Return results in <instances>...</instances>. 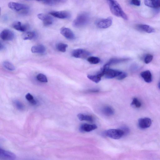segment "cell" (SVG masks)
Instances as JSON below:
<instances>
[{
	"mask_svg": "<svg viewBox=\"0 0 160 160\" xmlns=\"http://www.w3.org/2000/svg\"><path fill=\"white\" fill-rule=\"evenodd\" d=\"M26 98L33 105L37 104L36 101L34 99L33 96L30 93H28L25 96Z\"/></svg>",
	"mask_w": 160,
	"mask_h": 160,
	"instance_id": "obj_30",
	"label": "cell"
},
{
	"mask_svg": "<svg viewBox=\"0 0 160 160\" xmlns=\"http://www.w3.org/2000/svg\"><path fill=\"white\" fill-rule=\"evenodd\" d=\"M77 117L80 121H86L91 122L93 121V117L90 115L79 113L77 115Z\"/></svg>",
	"mask_w": 160,
	"mask_h": 160,
	"instance_id": "obj_24",
	"label": "cell"
},
{
	"mask_svg": "<svg viewBox=\"0 0 160 160\" xmlns=\"http://www.w3.org/2000/svg\"><path fill=\"white\" fill-rule=\"evenodd\" d=\"M97 128L95 124H90L84 123L81 124L79 128V130L82 132H89Z\"/></svg>",
	"mask_w": 160,
	"mask_h": 160,
	"instance_id": "obj_15",
	"label": "cell"
},
{
	"mask_svg": "<svg viewBox=\"0 0 160 160\" xmlns=\"http://www.w3.org/2000/svg\"><path fill=\"white\" fill-rule=\"evenodd\" d=\"M141 77L145 82L150 83L152 81V77L150 71L148 70L142 72L140 73Z\"/></svg>",
	"mask_w": 160,
	"mask_h": 160,
	"instance_id": "obj_18",
	"label": "cell"
},
{
	"mask_svg": "<svg viewBox=\"0 0 160 160\" xmlns=\"http://www.w3.org/2000/svg\"><path fill=\"white\" fill-rule=\"evenodd\" d=\"M3 48H4V46L3 45H2V44L1 43L0 47V50H1Z\"/></svg>",
	"mask_w": 160,
	"mask_h": 160,
	"instance_id": "obj_38",
	"label": "cell"
},
{
	"mask_svg": "<svg viewBox=\"0 0 160 160\" xmlns=\"http://www.w3.org/2000/svg\"><path fill=\"white\" fill-rule=\"evenodd\" d=\"M131 105L134 106L135 107L138 108H140L142 104L140 101L136 98H134L131 103Z\"/></svg>",
	"mask_w": 160,
	"mask_h": 160,
	"instance_id": "obj_31",
	"label": "cell"
},
{
	"mask_svg": "<svg viewBox=\"0 0 160 160\" xmlns=\"http://www.w3.org/2000/svg\"><path fill=\"white\" fill-rule=\"evenodd\" d=\"M67 0H46L44 3L49 5H55L64 3Z\"/></svg>",
	"mask_w": 160,
	"mask_h": 160,
	"instance_id": "obj_25",
	"label": "cell"
},
{
	"mask_svg": "<svg viewBox=\"0 0 160 160\" xmlns=\"http://www.w3.org/2000/svg\"><path fill=\"white\" fill-rule=\"evenodd\" d=\"M0 157L3 159H14L15 158V156L11 152L1 149Z\"/></svg>",
	"mask_w": 160,
	"mask_h": 160,
	"instance_id": "obj_16",
	"label": "cell"
},
{
	"mask_svg": "<svg viewBox=\"0 0 160 160\" xmlns=\"http://www.w3.org/2000/svg\"><path fill=\"white\" fill-rule=\"evenodd\" d=\"M102 112L104 115L108 116L112 115L114 113L113 109L109 106L104 107L102 109Z\"/></svg>",
	"mask_w": 160,
	"mask_h": 160,
	"instance_id": "obj_20",
	"label": "cell"
},
{
	"mask_svg": "<svg viewBox=\"0 0 160 160\" xmlns=\"http://www.w3.org/2000/svg\"><path fill=\"white\" fill-rule=\"evenodd\" d=\"M120 129L123 131L124 135L128 134L130 131V130L129 128L126 126H122Z\"/></svg>",
	"mask_w": 160,
	"mask_h": 160,
	"instance_id": "obj_35",
	"label": "cell"
},
{
	"mask_svg": "<svg viewBox=\"0 0 160 160\" xmlns=\"http://www.w3.org/2000/svg\"><path fill=\"white\" fill-rule=\"evenodd\" d=\"M89 16L87 13L80 14L73 22V27L77 28H81L87 25L89 20Z\"/></svg>",
	"mask_w": 160,
	"mask_h": 160,
	"instance_id": "obj_3",
	"label": "cell"
},
{
	"mask_svg": "<svg viewBox=\"0 0 160 160\" xmlns=\"http://www.w3.org/2000/svg\"><path fill=\"white\" fill-rule=\"evenodd\" d=\"M37 16L38 18L42 21L44 25L45 26L51 25L53 22V18L49 15L41 13L38 14Z\"/></svg>",
	"mask_w": 160,
	"mask_h": 160,
	"instance_id": "obj_9",
	"label": "cell"
},
{
	"mask_svg": "<svg viewBox=\"0 0 160 160\" xmlns=\"http://www.w3.org/2000/svg\"><path fill=\"white\" fill-rule=\"evenodd\" d=\"M88 78L91 80L96 83H98L101 80V78L102 77V74L99 72L96 75H88Z\"/></svg>",
	"mask_w": 160,
	"mask_h": 160,
	"instance_id": "obj_23",
	"label": "cell"
},
{
	"mask_svg": "<svg viewBox=\"0 0 160 160\" xmlns=\"http://www.w3.org/2000/svg\"><path fill=\"white\" fill-rule=\"evenodd\" d=\"M158 87L159 89H160V82L158 84Z\"/></svg>",
	"mask_w": 160,
	"mask_h": 160,
	"instance_id": "obj_40",
	"label": "cell"
},
{
	"mask_svg": "<svg viewBox=\"0 0 160 160\" xmlns=\"http://www.w3.org/2000/svg\"><path fill=\"white\" fill-rule=\"evenodd\" d=\"M138 30L148 33H151L155 32V29L149 25L144 24H138L136 26Z\"/></svg>",
	"mask_w": 160,
	"mask_h": 160,
	"instance_id": "obj_13",
	"label": "cell"
},
{
	"mask_svg": "<svg viewBox=\"0 0 160 160\" xmlns=\"http://www.w3.org/2000/svg\"><path fill=\"white\" fill-rule=\"evenodd\" d=\"M152 124L151 119L148 118H140L138 120V125L141 129H145L149 128Z\"/></svg>",
	"mask_w": 160,
	"mask_h": 160,
	"instance_id": "obj_12",
	"label": "cell"
},
{
	"mask_svg": "<svg viewBox=\"0 0 160 160\" xmlns=\"http://www.w3.org/2000/svg\"><path fill=\"white\" fill-rule=\"evenodd\" d=\"M112 13L114 15L127 20L128 17L121 6L115 0H106Z\"/></svg>",
	"mask_w": 160,
	"mask_h": 160,
	"instance_id": "obj_1",
	"label": "cell"
},
{
	"mask_svg": "<svg viewBox=\"0 0 160 160\" xmlns=\"http://www.w3.org/2000/svg\"><path fill=\"white\" fill-rule=\"evenodd\" d=\"M49 14L52 16L60 19H67L70 17V13L65 11H53L49 12Z\"/></svg>",
	"mask_w": 160,
	"mask_h": 160,
	"instance_id": "obj_10",
	"label": "cell"
},
{
	"mask_svg": "<svg viewBox=\"0 0 160 160\" xmlns=\"http://www.w3.org/2000/svg\"><path fill=\"white\" fill-rule=\"evenodd\" d=\"M109 66L106 64L101 69L104 73V76L106 78L111 79L116 78L122 72L116 70L110 69Z\"/></svg>",
	"mask_w": 160,
	"mask_h": 160,
	"instance_id": "obj_4",
	"label": "cell"
},
{
	"mask_svg": "<svg viewBox=\"0 0 160 160\" xmlns=\"http://www.w3.org/2000/svg\"><path fill=\"white\" fill-rule=\"evenodd\" d=\"M8 5L10 9L21 14H27L29 12V7L22 3L12 2H9Z\"/></svg>",
	"mask_w": 160,
	"mask_h": 160,
	"instance_id": "obj_2",
	"label": "cell"
},
{
	"mask_svg": "<svg viewBox=\"0 0 160 160\" xmlns=\"http://www.w3.org/2000/svg\"><path fill=\"white\" fill-rule=\"evenodd\" d=\"M87 60L90 63L92 64H97L100 61V59L99 58L94 56L89 57Z\"/></svg>",
	"mask_w": 160,
	"mask_h": 160,
	"instance_id": "obj_28",
	"label": "cell"
},
{
	"mask_svg": "<svg viewBox=\"0 0 160 160\" xmlns=\"http://www.w3.org/2000/svg\"><path fill=\"white\" fill-rule=\"evenodd\" d=\"M17 108L19 110H22L24 108L23 105L19 101H16L14 102Z\"/></svg>",
	"mask_w": 160,
	"mask_h": 160,
	"instance_id": "obj_34",
	"label": "cell"
},
{
	"mask_svg": "<svg viewBox=\"0 0 160 160\" xmlns=\"http://www.w3.org/2000/svg\"><path fill=\"white\" fill-rule=\"evenodd\" d=\"M68 47L67 44L63 43H59L56 45V48L57 49L62 52H65L66 48Z\"/></svg>",
	"mask_w": 160,
	"mask_h": 160,
	"instance_id": "obj_26",
	"label": "cell"
},
{
	"mask_svg": "<svg viewBox=\"0 0 160 160\" xmlns=\"http://www.w3.org/2000/svg\"><path fill=\"white\" fill-rule=\"evenodd\" d=\"M1 38L5 41H11L15 37L14 32L9 29H5L1 32L0 34Z\"/></svg>",
	"mask_w": 160,
	"mask_h": 160,
	"instance_id": "obj_8",
	"label": "cell"
},
{
	"mask_svg": "<svg viewBox=\"0 0 160 160\" xmlns=\"http://www.w3.org/2000/svg\"><path fill=\"white\" fill-rule=\"evenodd\" d=\"M153 58V55L150 54H147L144 58V62L146 64H148L152 61Z\"/></svg>",
	"mask_w": 160,
	"mask_h": 160,
	"instance_id": "obj_32",
	"label": "cell"
},
{
	"mask_svg": "<svg viewBox=\"0 0 160 160\" xmlns=\"http://www.w3.org/2000/svg\"><path fill=\"white\" fill-rule=\"evenodd\" d=\"M144 3L150 8L155 9L160 8V0H144Z\"/></svg>",
	"mask_w": 160,
	"mask_h": 160,
	"instance_id": "obj_14",
	"label": "cell"
},
{
	"mask_svg": "<svg viewBox=\"0 0 160 160\" xmlns=\"http://www.w3.org/2000/svg\"><path fill=\"white\" fill-rule=\"evenodd\" d=\"M60 33L66 38L69 40H73L75 36L72 31L69 28L62 27L60 29Z\"/></svg>",
	"mask_w": 160,
	"mask_h": 160,
	"instance_id": "obj_11",
	"label": "cell"
},
{
	"mask_svg": "<svg viewBox=\"0 0 160 160\" xmlns=\"http://www.w3.org/2000/svg\"><path fill=\"white\" fill-rule=\"evenodd\" d=\"M35 36L36 34L34 32L27 31L22 34V38L24 40H30L33 39Z\"/></svg>",
	"mask_w": 160,
	"mask_h": 160,
	"instance_id": "obj_22",
	"label": "cell"
},
{
	"mask_svg": "<svg viewBox=\"0 0 160 160\" xmlns=\"http://www.w3.org/2000/svg\"><path fill=\"white\" fill-rule=\"evenodd\" d=\"M129 60L128 58H113L110 59L108 62L107 63L109 66L116 64L121 62L127 61Z\"/></svg>",
	"mask_w": 160,
	"mask_h": 160,
	"instance_id": "obj_21",
	"label": "cell"
},
{
	"mask_svg": "<svg viewBox=\"0 0 160 160\" xmlns=\"http://www.w3.org/2000/svg\"><path fill=\"white\" fill-rule=\"evenodd\" d=\"M12 26L15 29L21 32H25L28 29V26L27 25L19 21L14 22Z\"/></svg>",
	"mask_w": 160,
	"mask_h": 160,
	"instance_id": "obj_17",
	"label": "cell"
},
{
	"mask_svg": "<svg viewBox=\"0 0 160 160\" xmlns=\"http://www.w3.org/2000/svg\"><path fill=\"white\" fill-rule=\"evenodd\" d=\"M127 76V74L125 72H122L116 78L118 80H122Z\"/></svg>",
	"mask_w": 160,
	"mask_h": 160,
	"instance_id": "obj_33",
	"label": "cell"
},
{
	"mask_svg": "<svg viewBox=\"0 0 160 160\" xmlns=\"http://www.w3.org/2000/svg\"><path fill=\"white\" fill-rule=\"evenodd\" d=\"M104 134L107 137L115 139H120L124 135L123 131L121 129H110L105 131Z\"/></svg>",
	"mask_w": 160,
	"mask_h": 160,
	"instance_id": "obj_5",
	"label": "cell"
},
{
	"mask_svg": "<svg viewBox=\"0 0 160 160\" xmlns=\"http://www.w3.org/2000/svg\"><path fill=\"white\" fill-rule=\"evenodd\" d=\"M131 4L136 6H140L141 4V2L140 0H131Z\"/></svg>",
	"mask_w": 160,
	"mask_h": 160,
	"instance_id": "obj_36",
	"label": "cell"
},
{
	"mask_svg": "<svg viewBox=\"0 0 160 160\" xmlns=\"http://www.w3.org/2000/svg\"><path fill=\"white\" fill-rule=\"evenodd\" d=\"M2 65L5 68L9 71H13L15 69V68L13 65L8 61L3 62Z\"/></svg>",
	"mask_w": 160,
	"mask_h": 160,
	"instance_id": "obj_27",
	"label": "cell"
},
{
	"mask_svg": "<svg viewBox=\"0 0 160 160\" xmlns=\"http://www.w3.org/2000/svg\"><path fill=\"white\" fill-rule=\"evenodd\" d=\"M38 1L42 2L43 3L44 2V1H45V0H35Z\"/></svg>",
	"mask_w": 160,
	"mask_h": 160,
	"instance_id": "obj_39",
	"label": "cell"
},
{
	"mask_svg": "<svg viewBox=\"0 0 160 160\" xmlns=\"http://www.w3.org/2000/svg\"><path fill=\"white\" fill-rule=\"evenodd\" d=\"M112 20L110 18L102 19L97 21L96 25L100 28H106L110 27L112 24Z\"/></svg>",
	"mask_w": 160,
	"mask_h": 160,
	"instance_id": "obj_7",
	"label": "cell"
},
{
	"mask_svg": "<svg viewBox=\"0 0 160 160\" xmlns=\"http://www.w3.org/2000/svg\"><path fill=\"white\" fill-rule=\"evenodd\" d=\"M90 55L89 52L82 49H74L72 52V56L77 58H86Z\"/></svg>",
	"mask_w": 160,
	"mask_h": 160,
	"instance_id": "obj_6",
	"label": "cell"
},
{
	"mask_svg": "<svg viewBox=\"0 0 160 160\" xmlns=\"http://www.w3.org/2000/svg\"><path fill=\"white\" fill-rule=\"evenodd\" d=\"M99 91V90L97 89H90L88 91V92H97Z\"/></svg>",
	"mask_w": 160,
	"mask_h": 160,
	"instance_id": "obj_37",
	"label": "cell"
},
{
	"mask_svg": "<svg viewBox=\"0 0 160 160\" xmlns=\"http://www.w3.org/2000/svg\"><path fill=\"white\" fill-rule=\"evenodd\" d=\"M37 79L40 82H48V79L46 76L42 73H39L37 76Z\"/></svg>",
	"mask_w": 160,
	"mask_h": 160,
	"instance_id": "obj_29",
	"label": "cell"
},
{
	"mask_svg": "<svg viewBox=\"0 0 160 160\" xmlns=\"http://www.w3.org/2000/svg\"><path fill=\"white\" fill-rule=\"evenodd\" d=\"M31 50L33 53H43L45 52L46 48L43 45L39 44L33 46Z\"/></svg>",
	"mask_w": 160,
	"mask_h": 160,
	"instance_id": "obj_19",
	"label": "cell"
}]
</instances>
